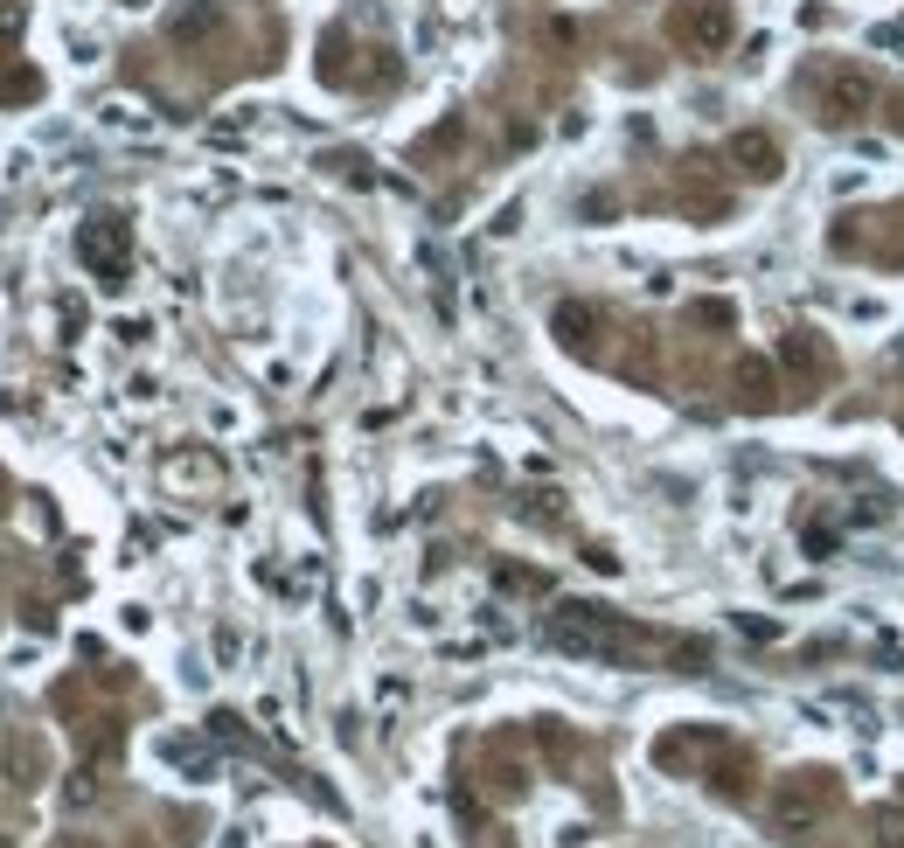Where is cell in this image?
I'll list each match as a JSON object with an SVG mask.
<instances>
[{"instance_id":"obj_1","label":"cell","mask_w":904,"mask_h":848,"mask_svg":"<svg viewBox=\"0 0 904 848\" xmlns=\"http://www.w3.org/2000/svg\"><path fill=\"white\" fill-rule=\"evenodd\" d=\"M807 98H814V112H821V126H856V119H870V105H877V84H870V70L863 63H821L814 77H807Z\"/></svg>"},{"instance_id":"obj_2","label":"cell","mask_w":904,"mask_h":848,"mask_svg":"<svg viewBox=\"0 0 904 848\" xmlns=\"http://www.w3.org/2000/svg\"><path fill=\"white\" fill-rule=\"evenodd\" d=\"M557 647H571V654H599V661H619V654H633V633L605 612V605H564L557 612Z\"/></svg>"},{"instance_id":"obj_3","label":"cell","mask_w":904,"mask_h":848,"mask_svg":"<svg viewBox=\"0 0 904 848\" xmlns=\"http://www.w3.org/2000/svg\"><path fill=\"white\" fill-rule=\"evenodd\" d=\"M77 258L98 272V285H126V272H133V223L126 216H91L77 230Z\"/></svg>"},{"instance_id":"obj_4","label":"cell","mask_w":904,"mask_h":848,"mask_svg":"<svg viewBox=\"0 0 904 848\" xmlns=\"http://www.w3.org/2000/svg\"><path fill=\"white\" fill-rule=\"evenodd\" d=\"M821 772H793V779H779V793H772V821H779V835H814V821L828 814V786H814Z\"/></svg>"},{"instance_id":"obj_5","label":"cell","mask_w":904,"mask_h":848,"mask_svg":"<svg viewBox=\"0 0 904 848\" xmlns=\"http://www.w3.org/2000/svg\"><path fill=\"white\" fill-rule=\"evenodd\" d=\"M675 42H696V49H724L731 42V7L724 0H689V7H675Z\"/></svg>"},{"instance_id":"obj_6","label":"cell","mask_w":904,"mask_h":848,"mask_svg":"<svg viewBox=\"0 0 904 848\" xmlns=\"http://www.w3.org/2000/svg\"><path fill=\"white\" fill-rule=\"evenodd\" d=\"M731 153H738V167H745L752 181H772V174H779V146L765 140V133H738Z\"/></svg>"},{"instance_id":"obj_7","label":"cell","mask_w":904,"mask_h":848,"mask_svg":"<svg viewBox=\"0 0 904 848\" xmlns=\"http://www.w3.org/2000/svg\"><path fill=\"white\" fill-rule=\"evenodd\" d=\"M223 28V7L216 0H188L181 14H174V42H209Z\"/></svg>"},{"instance_id":"obj_8","label":"cell","mask_w":904,"mask_h":848,"mask_svg":"<svg viewBox=\"0 0 904 848\" xmlns=\"http://www.w3.org/2000/svg\"><path fill=\"white\" fill-rule=\"evenodd\" d=\"M0 98H7V105H21V98H42V77H35V70H7V77H0Z\"/></svg>"},{"instance_id":"obj_9","label":"cell","mask_w":904,"mask_h":848,"mask_svg":"<svg viewBox=\"0 0 904 848\" xmlns=\"http://www.w3.org/2000/svg\"><path fill=\"white\" fill-rule=\"evenodd\" d=\"M870 828H877V848H904V814H898V807H877V814H870Z\"/></svg>"},{"instance_id":"obj_10","label":"cell","mask_w":904,"mask_h":848,"mask_svg":"<svg viewBox=\"0 0 904 848\" xmlns=\"http://www.w3.org/2000/svg\"><path fill=\"white\" fill-rule=\"evenodd\" d=\"M585 327H592V313H585V306H557V334H564L571 348L585 341Z\"/></svg>"},{"instance_id":"obj_11","label":"cell","mask_w":904,"mask_h":848,"mask_svg":"<svg viewBox=\"0 0 904 848\" xmlns=\"http://www.w3.org/2000/svg\"><path fill=\"white\" fill-rule=\"evenodd\" d=\"M28 28V0H0V42H21Z\"/></svg>"},{"instance_id":"obj_12","label":"cell","mask_w":904,"mask_h":848,"mask_svg":"<svg viewBox=\"0 0 904 848\" xmlns=\"http://www.w3.org/2000/svg\"><path fill=\"white\" fill-rule=\"evenodd\" d=\"M0 848H14V842H7V835H0Z\"/></svg>"},{"instance_id":"obj_13","label":"cell","mask_w":904,"mask_h":848,"mask_svg":"<svg viewBox=\"0 0 904 848\" xmlns=\"http://www.w3.org/2000/svg\"><path fill=\"white\" fill-rule=\"evenodd\" d=\"M126 7H140V0H126Z\"/></svg>"}]
</instances>
